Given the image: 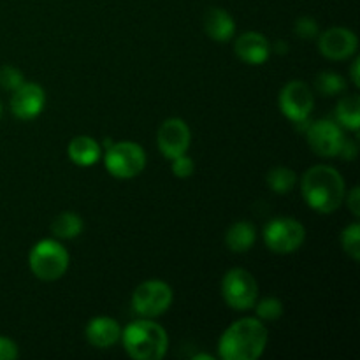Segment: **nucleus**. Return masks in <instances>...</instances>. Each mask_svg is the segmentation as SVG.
<instances>
[{
	"instance_id": "nucleus-22",
	"label": "nucleus",
	"mask_w": 360,
	"mask_h": 360,
	"mask_svg": "<svg viewBox=\"0 0 360 360\" xmlns=\"http://www.w3.org/2000/svg\"><path fill=\"white\" fill-rule=\"evenodd\" d=\"M255 309L260 322H276L283 316V302L278 297H264L260 301L257 299Z\"/></svg>"
},
{
	"instance_id": "nucleus-33",
	"label": "nucleus",
	"mask_w": 360,
	"mask_h": 360,
	"mask_svg": "<svg viewBox=\"0 0 360 360\" xmlns=\"http://www.w3.org/2000/svg\"><path fill=\"white\" fill-rule=\"evenodd\" d=\"M195 360H214V357L213 355H195V357H193Z\"/></svg>"
},
{
	"instance_id": "nucleus-7",
	"label": "nucleus",
	"mask_w": 360,
	"mask_h": 360,
	"mask_svg": "<svg viewBox=\"0 0 360 360\" xmlns=\"http://www.w3.org/2000/svg\"><path fill=\"white\" fill-rule=\"evenodd\" d=\"M221 295L232 309L246 311L253 308L259 299V285L250 271L236 267L225 273L221 280Z\"/></svg>"
},
{
	"instance_id": "nucleus-32",
	"label": "nucleus",
	"mask_w": 360,
	"mask_h": 360,
	"mask_svg": "<svg viewBox=\"0 0 360 360\" xmlns=\"http://www.w3.org/2000/svg\"><path fill=\"white\" fill-rule=\"evenodd\" d=\"M274 49H276V53H280V55H285V53L288 51V44L285 41H278L276 44H274Z\"/></svg>"
},
{
	"instance_id": "nucleus-28",
	"label": "nucleus",
	"mask_w": 360,
	"mask_h": 360,
	"mask_svg": "<svg viewBox=\"0 0 360 360\" xmlns=\"http://www.w3.org/2000/svg\"><path fill=\"white\" fill-rule=\"evenodd\" d=\"M20 355L18 345L6 336H0V360H14Z\"/></svg>"
},
{
	"instance_id": "nucleus-31",
	"label": "nucleus",
	"mask_w": 360,
	"mask_h": 360,
	"mask_svg": "<svg viewBox=\"0 0 360 360\" xmlns=\"http://www.w3.org/2000/svg\"><path fill=\"white\" fill-rule=\"evenodd\" d=\"M359 67H360V58H355V62L352 63V81H354V84H355V86H360Z\"/></svg>"
},
{
	"instance_id": "nucleus-30",
	"label": "nucleus",
	"mask_w": 360,
	"mask_h": 360,
	"mask_svg": "<svg viewBox=\"0 0 360 360\" xmlns=\"http://www.w3.org/2000/svg\"><path fill=\"white\" fill-rule=\"evenodd\" d=\"M338 157L347 158V160H354V158L357 157V144H355V141L345 137L343 144H341L340 153H338Z\"/></svg>"
},
{
	"instance_id": "nucleus-10",
	"label": "nucleus",
	"mask_w": 360,
	"mask_h": 360,
	"mask_svg": "<svg viewBox=\"0 0 360 360\" xmlns=\"http://www.w3.org/2000/svg\"><path fill=\"white\" fill-rule=\"evenodd\" d=\"M306 137H308V144L313 153L326 158L338 157L345 139L341 127L336 122H330V120L313 122L306 129Z\"/></svg>"
},
{
	"instance_id": "nucleus-20",
	"label": "nucleus",
	"mask_w": 360,
	"mask_h": 360,
	"mask_svg": "<svg viewBox=\"0 0 360 360\" xmlns=\"http://www.w3.org/2000/svg\"><path fill=\"white\" fill-rule=\"evenodd\" d=\"M83 218L76 213H60L55 220L51 221V232L58 239H74L83 232Z\"/></svg>"
},
{
	"instance_id": "nucleus-4",
	"label": "nucleus",
	"mask_w": 360,
	"mask_h": 360,
	"mask_svg": "<svg viewBox=\"0 0 360 360\" xmlns=\"http://www.w3.org/2000/svg\"><path fill=\"white\" fill-rule=\"evenodd\" d=\"M28 266L39 280L56 281L69 269V252L56 239H42L30 250Z\"/></svg>"
},
{
	"instance_id": "nucleus-3",
	"label": "nucleus",
	"mask_w": 360,
	"mask_h": 360,
	"mask_svg": "<svg viewBox=\"0 0 360 360\" xmlns=\"http://www.w3.org/2000/svg\"><path fill=\"white\" fill-rule=\"evenodd\" d=\"M122 343L136 360H160L169 348V336L160 323L151 319L136 320L122 329Z\"/></svg>"
},
{
	"instance_id": "nucleus-12",
	"label": "nucleus",
	"mask_w": 360,
	"mask_h": 360,
	"mask_svg": "<svg viewBox=\"0 0 360 360\" xmlns=\"http://www.w3.org/2000/svg\"><path fill=\"white\" fill-rule=\"evenodd\" d=\"M46 105V94L41 84L23 83L13 91L11 97V111L18 120L32 122L37 118Z\"/></svg>"
},
{
	"instance_id": "nucleus-9",
	"label": "nucleus",
	"mask_w": 360,
	"mask_h": 360,
	"mask_svg": "<svg viewBox=\"0 0 360 360\" xmlns=\"http://www.w3.org/2000/svg\"><path fill=\"white\" fill-rule=\"evenodd\" d=\"M280 109L290 122L304 123L315 108V95L304 81H290L280 91Z\"/></svg>"
},
{
	"instance_id": "nucleus-25",
	"label": "nucleus",
	"mask_w": 360,
	"mask_h": 360,
	"mask_svg": "<svg viewBox=\"0 0 360 360\" xmlns=\"http://www.w3.org/2000/svg\"><path fill=\"white\" fill-rule=\"evenodd\" d=\"M25 83V77L20 69L13 65H6L0 69V86L7 91H14Z\"/></svg>"
},
{
	"instance_id": "nucleus-26",
	"label": "nucleus",
	"mask_w": 360,
	"mask_h": 360,
	"mask_svg": "<svg viewBox=\"0 0 360 360\" xmlns=\"http://www.w3.org/2000/svg\"><path fill=\"white\" fill-rule=\"evenodd\" d=\"M295 34L301 39H315L319 37V23H316L315 18L311 16H301L297 21H295L294 27Z\"/></svg>"
},
{
	"instance_id": "nucleus-23",
	"label": "nucleus",
	"mask_w": 360,
	"mask_h": 360,
	"mask_svg": "<svg viewBox=\"0 0 360 360\" xmlns=\"http://www.w3.org/2000/svg\"><path fill=\"white\" fill-rule=\"evenodd\" d=\"M315 86L322 95H338L347 90V81L338 72L327 70V72H320L316 76Z\"/></svg>"
},
{
	"instance_id": "nucleus-14",
	"label": "nucleus",
	"mask_w": 360,
	"mask_h": 360,
	"mask_svg": "<svg viewBox=\"0 0 360 360\" xmlns=\"http://www.w3.org/2000/svg\"><path fill=\"white\" fill-rule=\"evenodd\" d=\"M234 51L239 58L250 65H262L269 60L271 44L266 35L259 32H245L234 42Z\"/></svg>"
},
{
	"instance_id": "nucleus-15",
	"label": "nucleus",
	"mask_w": 360,
	"mask_h": 360,
	"mask_svg": "<svg viewBox=\"0 0 360 360\" xmlns=\"http://www.w3.org/2000/svg\"><path fill=\"white\" fill-rule=\"evenodd\" d=\"M122 338V327L111 316H95L86 326V340L91 347L105 348L115 347Z\"/></svg>"
},
{
	"instance_id": "nucleus-8",
	"label": "nucleus",
	"mask_w": 360,
	"mask_h": 360,
	"mask_svg": "<svg viewBox=\"0 0 360 360\" xmlns=\"http://www.w3.org/2000/svg\"><path fill=\"white\" fill-rule=\"evenodd\" d=\"M172 297V288L165 281L148 280L134 290L132 308L144 319H155L171 308Z\"/></svg>"
},
{
	"instance_id": "nucleus-19",
	"label": "nucleus",
	"mask_w": 360,
	"mask_h": 360,
	"mask_svg": "<svg viewBox=\"0 0 360 360\" xmlns=\"http://www.w3.org/2000/svg\"><path fill=\"white\" fill-rule=\"evenodd\" d=\"M338 125L357 132L360 127V97L357 94L347 95L336 105Z\"/></svg>"
},
{
	"instance_id": "nucleus-27",
	"label": "nucleus",
	"mask_w": 360,
	"mask_h": 360,
	"mask_svg": "<svg viewBox=\"0 0 360 360\" xmlns=\"http://www.w3.org/2000/svg\"><path fill=\"white\" fill-rule=\"evenodd\" d=\"M171 162H172L171 171H172V174L176 176V178L186 179V178H190V176L193 174V169H195V165H193L192 158L186 157V153L181 155V157L172 158Z\"/></svg>"
},
{
	"instance_id": "nucleus-17",
	"label": "nucleus",
	"mask_w": 360,
	"mask_h": 360,
	"mask_svg": "<svg viewBox=\"0 0 360 360\" xmlns=\"http://www.w3.org/2000/svg\"><path fill=\"white\" fill-rule=\"evenodd\" d=\"M69 158L79 167H91L98 162L102 155V146L90 136L74 137L67 148Z\"/></svg>"
},
{
	"instance_id": "nucleus-11",
	"label": "nucleus",
	"mask_w": 360,
	"mask_h": 360,
	"mask_svg": "<svg viewBox=\"0 0 360 360\" xmlns=\"http://www.w3.org/2000/svg\"><path fill=\"white\" fill-rule=\"evenodd\" d=\"M192 134L190 127L181 118H169L160 125L157 134V144L160 153L165 158L172 160L176 157H181L188 151Z\"/></svg>"
},
{
	"instance_id": "nucleus-18",
	"label": "nucleus",
	"mask_w": 360,
	"mask_h": 360,
	"mask_svg": "<svg viewBox=\"0 0 360 360\" xmlns=\"http://www.w3.org/2000/svg\"><path fill=\"white\" fill-rule=\"evenodd\" d=\"M257 241V231L253 224L250 221H236L229 227L227 234H225V245L231 252L234 253H245L252 250V246Z\"/></svg>"
},
{
	"instance_id": "nucleus-13",
	"label": "nucleus",
	"mask_w": 360,
	"mask_h": 360,
	"mask_svg": "<svg viewBox=\"0 0 360 360\" xmlns=\"http://www.w3.org/2000/svg\"><path fill=\"white\" fill-rule=\"evenodd\" d=\"M357 35L345 27H333L319 35V49L329 60H347L357 51Z\"/></svg>"
},
{
	"instance_id": "nucleus-16",
	"label": "nucleus",
	"mask_w": 360,
	"mask_h": 360,
	"mask_svg": "<svg viewBox=\"0 0 360 360\" xmlns=\"http://www.w3.org/2000/svg\"><path fill=\"white\" fill-rule=\"evenodd\" d=\"M204 30L217 42L231 41L236 32L234 18L221 7H210L204 14Z\"/></svg>"
},
{
	"instance_id": "nucleus-29",
	"label": "nucleus",
	"mask_w": 360,
	"mask_h": 360,
	"mask_svg": "<svg viewBox=\"0 0 360 360\" xmlns=\"http://www.w3.org/2000/svg\"><path fill=\"white\" fill-rule=\"evenodd\" d=\"M345 199H347V206L350 207V211L354 213V217L359 218L360 217V192H359V186L352 188L350 192H348V195H345Z\"/></svg>"
},
{
	"instance_id": "nucleus-2",
	"label": "nucleus",
	"mask_w": 360,
	"mask_h": 360,
	"mask_svg": "<svg viewBox=\"0 0 360 360\" xmlns=\"http://www.w3.org/2000/svg\"><path fill=\"white\" fill-rule=\"evenodd\" d=\"M267 329L259 319H241L227 327L218 341L224 360H257L267 347Z\"/></svg>"
},
{
	"instance_id": "nucleus-5",
	"label": "nucleus",
	"mask_w": 360,
	"mask_h": 360,
	"mask_svg": "<svg viewBox=\"0 0 360 360\" xmlns=\"http://www.w3.org/2000/svg\"><path fill=\"white\" fill-rule=\"evenodd\" d=\"M104 165L112 178L132 179L146 167V153L141 144L132 141L112 143L105 151Z\"/></svg>"
},
{
	"instance_id": "nucleus-21",
	"label": "nucleus",
	"mask_w": 360,
	"mask_h": 360,
	"mask_svg": "<svg viewBox=\"0 0 360 360\" xmlns=\"http://www.w3.org/2000/svg\"><path fill=\"white\" fill-rule=\"evenodd\" d=\"M297 183V174L288 167H273L267 172V185L274 193H288Z\"/></svg>"
},
{
	"instance_id": "nucleus-34",
	"label": "nucleus",
	"mask_w": 360,
	"mask_h": 360,
	"mask_svg": "<svg viewBox=\"0 0 360 360\" xmlns=\"http://www.w3.org/2000/svg\"><path fill=\"white\" fill-rule=\"evenodd\" d=\"M0 116H2V104H0Z\"/></svg>"
},
{
	"instance_id": "nucleus-1",
	"label": "nucleus",
	"mask_w": 360,
	"mask_h": 360,
	"mask_svg": "<svg viewBox=\"0 0 360 360\" xmlns=\"http://www.w3.org/2000/svg\"><path fill=\"white\" fill-rule=\"evenodd\" d=\"M301 192L311 210L329 214L343 204L347 190L340 171L330 165H315L301 179Z\"/></svg>"
},
{
	"instance_id": "nucleus-6",
	"label": "nucleus",
	"mask_w": 360,
	"mask_h": 360,
	"mask_svg": "<svg viewBox=\"0 0 360 360\" xmlns=\"http://www.w3.org/2000/svg\"><path fill=\"white\" fill-rule=\"evenodd\" d=\"M306 239V229L295 218L280 217L271 220L264 229V243L267 248L280 255L297 252Z\"/></svg>"
},
{
	"instance_id": "nucleus-24",
	"label": "nucleus",
	"mask_w": 360,
	"mask_h": 360,
	"mask_svg": "<svg viewBox=\"0 0 360 360\" xmlns=\"http://www.w3.org/2000/svg\"><path fill=\"white\" fill-rule=\"evenodd\" d=\"M341 246H343L345 253L350 255L354 260L360 259V225L352 224L347 227L341 234Z\"/></svg>"
}]
</instances>
